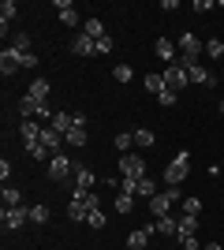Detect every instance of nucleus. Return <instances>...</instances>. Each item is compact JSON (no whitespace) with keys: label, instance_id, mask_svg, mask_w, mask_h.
Here are the masks:
<instances>
[{"label":"nucleus","instance_id":"nucleus-20","mask_svg":"<svg viewBox=\"0 0 224 250\" xmlns=\"http://www.w3.org/2000/svg\"><path fill=\"white\" fill-rule=\"evenodd\" d=\"M198 224H202V220L198 217H180V231H176V239H191V235H198Z\"/></svg>","mask_w":224,"mask_h":250},{"label":"nucleus","instance_id":"nucleus-12","mask_svg":"<svg viewBox=\"0 0 224 250\" xmlns=\"http://www.w3.org/2000/svg\"><path fill=\"white\" fill-rule=\"evenodd\" d=\"M149 235H153V224H142V228H135V231L127 235V250H146Z\"/></svg>","mask_w":224,"mask_h":250},{"label":"nucleus","instance_id":"nucleus-28","mask_svg":"<svg viewBox=\"0 0 224 250\" xmlns=\"http://www.w3.org/2000/svg\"><path fill=\"white\" fill-rule=\"evenodd\" d=\"M116 149L120 153H131V149H135V131H120L116 135Z\"/></svg>","mask_w":224,"mask_h":250},{"label":"nucleus","instance_id":"nucleus-19","mask_svg":"<svg viewBox=\"0 0 224 250\" xmlns=\"http://www.w3.org/2000/svg\"><path fill=\"white\" fill-rule=\"evenodd\" d=\"M49 90H53V86H49V79H41V75H38V79L26 86V94H30L34 101H41V104H45V97H49Z\"/></svg>","mask_w":224,"mask_h":250},{"label":"nucleus","instance_id":"nucleus-3","mask_svg":"<svg viewBox=\"0 0 224 250\" xmlns=\"http://www.w3.org/2000/svg\"><path fill=\"white\" fill-rule=\"evenodd\" d=\"M180 202V187H164L161 194H153L149 198V213L153 217H172V206Z\"/></svg>","mask_w":224,"mask_h":250},{"label":"nucleus","instance_id":"nucleus-13","mask_svg":"<svg viewBox=\"0 0 224 250\" xmlns=\"http://www.w3.org/2000/svg\"><path fill=\"white\" fill-rule=\"evenodd\" d=\"M149 224H153L157 235H168V239H176V231H180V220H176V217H153Z\"/></svg>","mask_w":224,"mask_h":250},{"label":"nucleus","instance_id":"nucleus-26","mask_svg":"<svg viewBox=\"0 0 224 250\" xmlns=\"http://www.w3.org/2000/svg\"><path fill=\"white\" fill-rule=\"evenodd\" d=\"M64 142H67L71 149H82L86 142H90V138H86V127H71V131L64 135Z\"/></svg>","mask_w":224,"mask_h":250},{"label":"nucleus","instance_id":"nucleus-30","mask_svg":"<svg viewBox=\"0 0 224 250\" xmlns=\"http://www.w3.org/2000/svg\"><path fill=\"white\" fill-rule=\"evenodd\" d=\"M146 90H149V94H161V90H164V75H161V71H149L146 75Z\"/></svg>","mask_w":224,"mask_h":250},{"label":"nucleus","instance_id":"nucleus-38","mask_svg":"<svg viewBox=\"0 0 224 250\" xmlns=\"http://www.w3.org/2000/svg\"><path fill=\"white\" fill-rule=\"evenodd\" d=\"M11 49H19V52H30V34H15V38H11Z\"/></svg>","mask_w":224,"mask_h":250},{"label":"nucleus","instance_id":"nucleus-44","mask_svg":"<svg viewBox=\"0 0 224 250\" xmlns=\"http://www.w3.org/2000/svg\"><path fill=\"white\" fill-rule=\"evenodd\" d=\"M217 108H221V116H224V97H221V104H217Z\"/></svg>","mask_w":224,"mask_h":250},{"label":"nucleus","instance_id":"nucleus-6","mask_svg":"<svg viewBox=\"0 0 224 250\" xmlns=\"http://www.w3.org/2000/svg\"><path fill=\"white\" fill-rule=\"evenodd\" d=\"M67 176H75V161H67V153H56L53 161H49V179L64 183Z\"/></svg>","mask_w":224,"mask_h":250},{"label":"nucleus","instance_id":"nucleus-41","mask_svg":"<svg viewBox=\"0 0 224 250\" xmlns=\"http://www.w3.org/2000/svg\"><path fill=\"white\" fill-rule=\"evenodd\" d=\"M183 250H202V243H198V235H191V239H183Z\"/></svg>","mask_w":224,"mask_h":250},{"label":"nucleus","instance_id":"nucleus-24","mask_svg":"<svg viewBox=\"0 0 224 250\" xmlns=\"http://www.w3.org/2000/svg\"><path fill=\"white\" fill-rule=\"evenodd\" d=\"M149 146H157V135L149 127H135V149H149Z\"/></svg>","mask_w":224,"mask_h":250},{"label":"nucleus","instance_id":"nucleus-16","mask_svg":"<svg viewBox=\"0 0 224 250\" xmlns=\"http://www.w3.org/2000/svg\"><path fill=\"white\" fill-rule=\"evenodd\" d=\"M56 15H60L64 26H75V22H79V11H75L71 0H56Z\"/></svg>","mask_w":224,"mask_h":250},{"label":"nucleus","instance_id":"nucleus-37","mask_svg":"<svg viewBox=\"0 0 224 250\" xmlns=\"http://www.w3.org/2000/svg\"><path fill=\"white\" fill-rule=\"evenodd\" d=\"M86 224H90V228H97V231H101V228H105V224H108V220H105V213H101V209H94V213L86 217Z\"/></svg>","mask_w":224,"mask_h":250},{"label":"nucleus","instance_id":"nucleus-8","mask_svg":"<svg viewBox=\"0 0 224 250\" xmlns=\"http://www.w3.org/2000/svg\"><path fill=\"white\" fill-rule=\"evenodd\" d=\"M26 220H30V206H11V209H4V228H8V231L22 228Z\"/></svg>","mask_w":224,"mask_h":250},{"label":"nucleus","instance_id":"nucleus-11","mask_svg":"<svg viewBox=\"0 0 224 250\" xmlns=\"http://www.w3.org/2000/svg\"><path fill=\"white\" fill-rule=\"evenodd\" d=\"M94 172H90V168L86 165H75V190H79V194H90V190H94Z\"/></svg>","mask_w":224,"mask_h":250},{"label":"nucleus","instance_id":"nucleus-27","mask_svg":"<svg viewBox=\"0 0 224 250\" xmlns=\"http://www.w3.org/2000/svg\"><path fill=\"white\" fill-rule=\"evenodd\" d=\"M153 194H161V190H157V183H153L149 176H146V179H139V190H135V198H146V202H149Z\"/></svg>","mask_w":224,"mask_h":250},{"label":"nucleus","instance_id":"nucleus-35","mask_svg":"<svg viewBox=\"0 0 224 250\" xmlns=\"http://www.w3.org/2000/svg\"><path fill=\"white\" fill-rule=\"evenodd\" d=\"M202 213V198H187L183 202V217H198Z\"/></svg>","mask_w":224,"mask_h":250},{"label":"nucleus","instance_id":"nucleus-15","mask_svg":"<svg viewBox=\"0 0 224 250\" xmlns=\"http://www.w3.org/2000/svg\"><path fill=\"white\" fill-rule=\"evenodd\" d=\"M19 138H22V146H30V142H41V127L34 124V120H22V124H19Z\"/></svg>","mask_w":224,"mask_h":250},{"label":"nucleus","instance_id":"nucleus-2","mask_svg":"<svg viewBox=\"0 0 224 250\" xmlns=\"http://www.w3.org/2000/svg\"><path fill=\"white\" fill-rule=\"evenodd\" d=\"M176 49H180V56H183V67L187 63H198V56L205 52V42H198V34H191V30H183L180 34V42H176Z\"/></svg>","mask_w":224,"mask_h":250},{"label":"nucleus","instance_id":"nucleus-39","mask_svg":"<svg viewBox=\"0 0 224 250\" xmlns=\"http://www.w3.org/2000/svg\"><path fill=\"white\" fill-rule=\"evenodd\" d=\"M176 97H180V94H176V90H168V86H164V90H161V94H157V101L164 104V108H172V104H176Z\"/></svg>","mask_w":224,"mask_h":250},{"label":"nucleus","instance_id":"nucleus-21","mask_svg":"<svg viewBox=\"0 0 224 250\" xmlns=\"http://www.w3.org/2000/svg\"><path fill=\"white\" fill-rule=\"evenodd\" d=\"M15 15H19V4H15V0H4V4H0V30H4V38H8V22L15 19Z\"/></svg>","mask_w":224,"mask_h":250},{"label":"nucleus","instance_id":"nucleus-14","mask_svg":"<svg viewBox=\"0 0 224 250\" xmlns=\"http://www.w3.org/2000/svg\"><path fill=\"white\" fill-rule=\"evenodd\" d=\"M41 146L56 157V153H60V146H64V135H60V131H53V127H41Z\"/></svg>","mask_w":224,"mask_h":250},{"label":"nucleus","instance_id":"nucleus-23","mask_svg":"<svg viewBox=\"0 0 224 250\" xmlns=\"http://www.w3.org/2000/svg\"><path fill=\"white\" fill-rule=\"evenodd\" d=\"M82 34H86V38H94V42H101V38H105V22H101V19H97V15H94V19H86L82 22Z\"/></svg>","mask_w":224,"mask_h":250},{"label":"nucleus","instance_id":"nucleus-25","mask_svg":"<svg viewBox=\"0 0 224 250\" xmlns=\"http://www.w3.org/2000/svg\"><path fill=\"white\" fill-rule=\"evenodd\" d=\"M49 127H53V131H60V135H67V131L75 127V112H56Z\"/></svg>","mask_w":224,"mask_h":250},{"label":"nucleus","instance_id":"nucleus-36","mask_svg":"<svg viewBox=\"0 0 224 250\" xmlns=\"http://www.w3.org/2000/svg\"><path fill=\"white\" fill-rule=\"evenodd\" d=\"M131 75L135 71H131L127 63H116V67H112V79H116V83H131Z\"/></svg>","mask_w":224,"mask_h":250},{"label":"nucleus","instance_id":"nucleus-10","mask_svg":"<svg viewBox=\"0 0 224 250\" xmlns=\"http://www.w3.org/2000/svg\"><path fill=\"white\" fill-rule=\"evenodd\" d=\"M71 52H75V56H97V42H94V38H86V34L79 30L71 38Z\"/></svg>","mask_w":224,"mask_h":250},{"label":"nucleus","instance_id":"nucleus-5","mask_svg":"<svg viewBox=\"0 0 224 250\" xmlns=\"http://www.w3.org/2000/svg\"><path fill=\"white\" fill-rule=\"evenodd\" d=\"M161 75H164V86H168V90H176V94H180V90H187V83H191V75H187V67H183L180 60L168 63Z\"/></svg>","mask_w":224,"mask_h":250},{"label":"nucleus","instance_id":"nucleus-29","mask_svg":"<svg viewBox=\"0 0 224 250\" xmlns=\"http://www.w3.org/2000/svg\"><path fill=\"white\" fill-rule=\"evenodd\" d=\"M131 209H135V194H127V190H120V194H116V213H123V217H127Z\"/></svg>","mask_w":224,"mask_h":250},{"label":"nucleus","instance_id":"nucleus-42","mask_svg":"<svg viewBox=\"0 0 224 250\" xmlns=\"http://www.w3.org/2000/svg\"><path fill=\"white\" fill-rule=\"evenodd\" d=\"M8 176H11V161H0V179L8 183Z\"/></svg>","mask_w":224,"mask_h":250},{"label":"nucleus","instance_id":"nucleus-43","mask_svg":"<svg viewBox=\"0 0 224 250\" xmlns=\"http://www.w3.org/2000/svg\"><path fill=\"white\" fill-rule=\"evenodd\" d=\"M202 250H224V243H205Z\"/></svg>","mask_w":224,"mask_h":250},{"label":"nucleus","instance_id":"nucleus-31","mask_svg":"<svg viewBox=\"0 0 224 250\" xmlns=\"http://www.w3.org/2000/svg\"><path fill=\"white\" fill-rule=\"evenodd\" d=\"M11 206H22V190H15V187L4 183V209H11Z\"/></svg>","mask_w":224,"mask_h":250},{"label":"nucleus","instance_id":"nucleus-18","mask_svg":"<svg viewBox=\"0 0 224 250\" xmlns=\"http://www.w3.org/2000/svg\"><path fill=\"white\" fill-rule=\"evenodd\" d=\"M19 116H22V120H34V116H41V101H34L30 94H22V97H19Z\"/></svg>","mask_w":224,"mask_h":250},{"label":"nucleus","instance_id":"nucleus-22","mask_svg":"<svg viewBox=\"0 0 224 250\" xmlns=\"http://www.w3.org/2000/svg\"><path fill=\"white\" fill-rule=\"evenodd\" d=\"M86 217H90V206H86L82 198H71V206H67V220H79V224H86Z\"/></svg>","mask_w":224,"mask_h":250},{"label":"nucleus","instance_id":"nucleus-4","mask_svg":"<svg viewBox=\"0 0 224 250\" xmlns=\"http://www.w3.org/2000/svg\"><path fill=\"white\" fill-rule=\"evenodd\" d=\"M120 176L123 179H146V161H142V153H123L120 157Z\"/></svg>","mask_w":224,"mask_h":250},{"label":"nucleus","instance_id":"nucleus-9","mask_svg":"<svg viewBox=\"0 0 224 250\" xmlns=\"http://www.w3.org/2000/svg\"><path fill=\"white\" fill-rule=\"evenodd\" d=\"M187 75H191V83H194V86H205V90H213V86H217V75H213V71H205L202 63H187Z\"/></svg>","mask_w":224,"mask_h":250},{"label":"nucleus","instance_id":"nucleus-40","mask_svg":"<svg viewBox=\"0 0 224 250\" xmlns=\"http://www.w3.org/2000/svg\"><path fill=\"white\" fill-rule=\"evenodd\" d=\"M112 49H116V42H112V38H108V34H105V38L97 42V52H112Z\"/></svg>","mask_w":224,"mask_h":250},{"label":"nucleus","instance_id":"nucleus-32","mask_svg":"<svg viewBox=\"0 0 224 250\" xmlns=\"http://www.w3.org/2000/svg\"><path fill=\"white\" fill-rule=\"evenodd\" d=\"M26 153H30L34 161H53V153H49V149H45L41 142H30V146H26Z\"/></svg>","mask_w":224,"mask_h":250},{"label":"nucleus","instance_id":"nucleus-33","mask_svg":"<svg viewBox=\"0 0 224 250\" xmlns=\"http://www.w3.org/2000/svg\"><path fill=\"white\" fill-rule=\"evenodd\" d=\"M205 56H213V60H221V56H224V42L209 38V42H205Z\"/></svg>","mask_w":224,"mask_h":250},{"label":"nucleus","instance_id":"nucleus-7","mask_svg":"<svg viewBox=\"0 0 224 250\" xmlns=\"http://www.w3.org/2000/svg\"><path fill=\"white\" fill-rule=\"evenodd\" d=\"M22 60H26V52H19V49H4L0 52V71L4 75H15V71H22Z\"/></svg>","mask_w":224,"mask_h":250},{"label":"nucleus","instance_id":"nucleus-17","mask_svg":"<svg viewBox=\"0 0 224 250\" xmlns=\"http://www.w3.org/2000/svg\"><path fill=\"white\" fill-rule=\"evenodd\" d=\"M153 49H157V60H164V67H168V63H176V45H172L168 38H157V42H153Z\"/></svg>","mask_w":224,"mask_h":250},{"label":"nucleus","instance_id":"nucleus-34","mask_svg":"<svg viewBox=\"0 0 224 250\" xmlns=\"http://www.w3.org/2000/svg\"><path fill=\"white\" fill-rule=\"evenodd\" d=\"M49 220V206H30V224H45Z\"/></svg>","mask_w":224,"mask_h":250},{"label":"nucleus","instance_id":"nucleus-1","mask_svg":"<svg viewBox=\"0 0 224 250\" xmlns=\"http://www.w3.org/2000/svg\"><path fill=\"white\" fill-rule=\"evenodd\" d=\"M187 172H191V153L180 149V153L168 161V168H164V187H180L183 179H187Z\"/></svg>","mask_w":224,"mask_h":250}]
</instances>
